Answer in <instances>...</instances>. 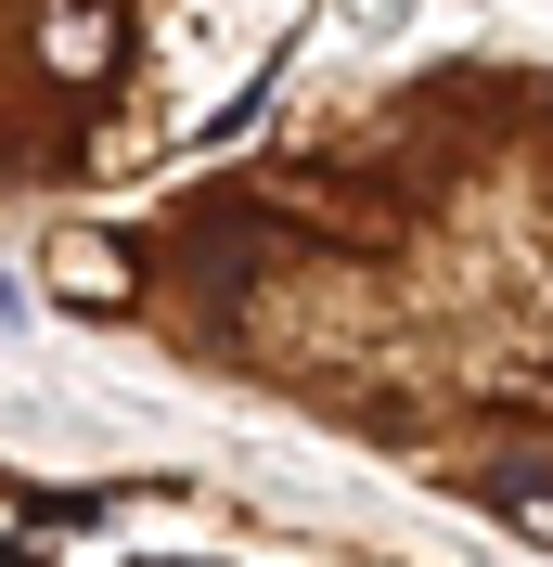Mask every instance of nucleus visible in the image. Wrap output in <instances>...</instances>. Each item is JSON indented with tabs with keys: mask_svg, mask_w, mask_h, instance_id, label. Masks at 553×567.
<instances>
[{
	"mask_svg": "<svg viewBox=\"0 0 553 567\" xmlns=\"http://www.w3.org/2000/svg\"><path fill=\"white\" fill-rule=\"evenodd\" d=\"M0 567H438L310 503H258L194 464L0 452Z\"/></svg>",
	"mask_w": 553,
	"mask_h": 567,
	"instance_id": "3",
	"label": "nucleus"
},
{
	"mask_svg": "<svg viewBox=\"0 0 553 567\" xmlns=\"http://www.w3.org/2000/svg\"><path fill=\"white\" fill-rule=\"evenodd\" d=\"M52 310L553 555V65L322 91L52 219Z\"/></svg>",
	"mask_w": 553,
	"mask_h": 567,
	"instance_id": "1",
	"label": "nucleus"
},
{
	"mask_svg": "<svg viewBox=\"0 0 553 567\" xmlns=\"http://www.w3.org/2000/svg\"><path fill=\"white\" fill-rule=\"evenodd\" d=\"M322 0H0V219L194 168Z\"/></svg>",
	"mask_w": 553,
	"mask_h": 567,
	"instance_id": "2",
	"label": "nucleus"
}]
</instances>
